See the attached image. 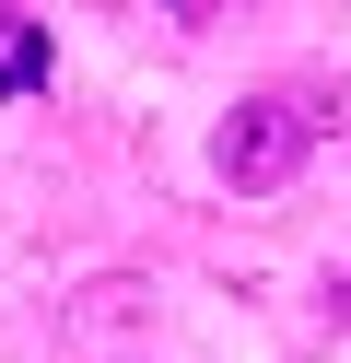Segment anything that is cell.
I'll list each match as a JSON object with an SVG mask.
<instances>
[{"instance_id": "6da1fadb", "label": "cell", "mask_w": 351, "mask_h": 363, "mask_svg": "<svg viewBox=\"0 0 351 363\" xmlns=\"http://www.w3.org/2000/svg\"><path fill=\"white\" fill-rule=\"evenodd\" d=\"M328 118H340V94H328V106H304V94H246L223 129H211V176H223V188H246V199L281 188V176L316 152Z\"/></svg>"}, {"instance_id": "7a4b0ae2", "label": "cell", "mask_w": 351, "mask_h": 363, "mask_svg": "<svg viewBox=\"0 0 351 363\" xmlns=\"http://www.w3.org/2000/svg\"><path fill=\"white\" fill-rule=\"evenodd\" d=\"M47 82V24H0V94H35Z\"/></svg>"}, {"instance_id": "3957f363", "label": "cell", "mask_w": 351, "mask_h": 363, "mask_svg": "<svg viewBox=\"0 0 351 363\" xmlns=\"http://www.w3.org/2000/svg\"><path fill=\"white\" fill-rule=\"evenodd\" d=\"M164 12H176V24H211V12H234V0H164Z\"/></svg>"}]
</instances>
